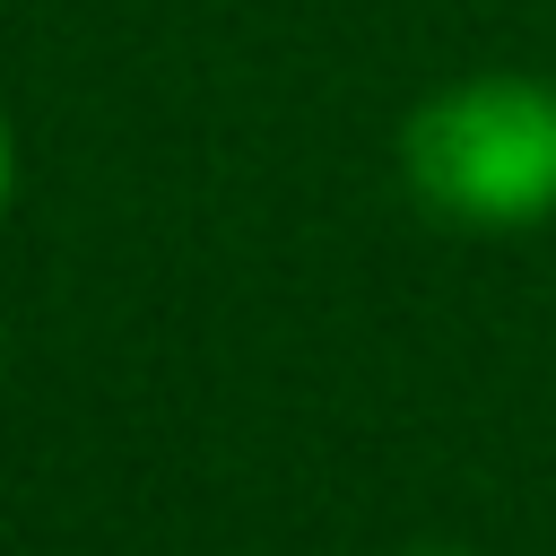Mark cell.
<instances>
[{"label":"cell","instance_id":"6da1fadb","mask_svg":"<svg viewBox=\"0 0 556 556\" xmlns=\"http://www.w3.org/2000/svg\"><path fill=\"white\" fill-rule=\"evenodd\" d=\"M400 174L443 226L521 235L556 217V78L478 70L400 122Z\"/></svg>","mask_w":556,"mask_h":556},{"label":"cell","instance_id":"7a4b0ae2","mask_svg":"<svg viewBox=\"0 0 556 556\" xmlns=\"http://www.w3.org/2000/svg\"><path fill=\"white\" fill-rule=\"evenodd\" d=\"M9 182H17V148H9V113H0V217H9Z\"/></svg>","mask_w":556,"mask_h":556},{"label":"cell","instance_id":"3957f363","mask_svg":"<svg viewBox=\"0 0 556 556\" xmlns=\"http://www.w3.org/2000/svg\"><path fill=\"white\" fill-rule=\"evenodd\" d=\"M417 556H452V547H417Z\"/></svg>","mask_w":556,"mask_h":556}]
</instances>
